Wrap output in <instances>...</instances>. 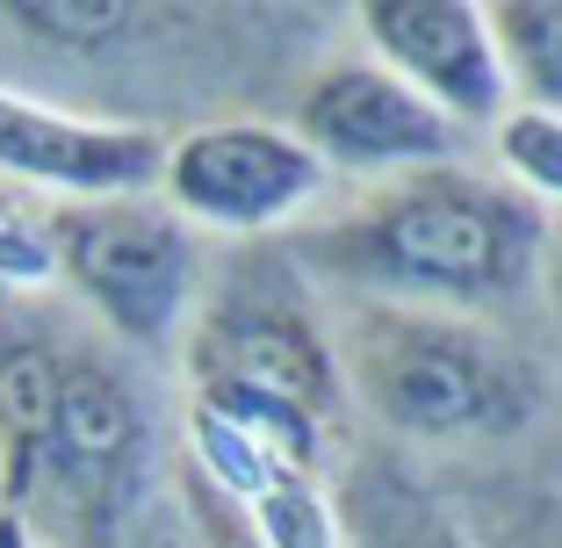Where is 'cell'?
Here are the masks:
<instances>
[{"mask_svg":"<svg viewBox=\"0 0 562 548\" xmlns=\"http://www.w3.org/2000/svg\"><path fill=\"white\" fill-rule=\"evenodd\" d=\"M541 246L548 216L497 174L454 159V167L375 181L347 210L311 216L289 260L311 282H331L339 297L432 303V311L483 317L533 289Z\"/></svg>","mask_w":562,"mask_h":548,"instance_id":"1","label":"cell"},{"mask_svg":"<svg viewBox=\"0 0 562 548\" xmlns=\"http://www.w3.org/2000/svg\"><path fill=\"white\" fill-rule=\"evenodd\" d=\"M181 368L195 412L331 477L347 390H339V361H331L325 303L311 297V275L289 253L238 246L210 260L195 317L181 333Z\"/></svg>","mask_w":562,"mask_h":548,"instance_id":"2","label":"cell"},{"mask_svg":"<svg viewBox=\"0 0 562 548\" xmlns=\"http://www.w3.org/2000/svg\"><path fill=\"white\" fill-rule=\"evenodd\" d=\"M331 361L347 412L382 433V448H497L541 418V368L491 317L432 311V303L331 297Z\"/></svg>","mask_w":562,"mask_h":548,"instance_id":"3","label":"cell"},{"mask_svg":"<svg viewBox=\"0 0 562 548\" xmlns=\"http://www.w3.org/2000/svg\"><path fill=\"white\" fill-rule=\"evenodd\" d=\"M44 216H50V275L87 303L101 333L131 354L181 347L202 275H210V253L159 202V188L50 202Z\"/></svg>","mask_w":562,"mask_h":548,"instance_id":"4","label":"cell"},{"mask_svg":"<svg viewBox=\"0 0 562 548\" xmlns=\"http://www.w3.org/2000/svg\"><path fill=\"white\" fill-rule=\"evenodd\" d=\"M159 202L181 216L188 232L232 238V246H260V238L289 232L325 202L331 174L311 159L289 123L267 116H216L159 145Z\"/></svg>","mask_w":562,"mask_h":548,"instance_id":"5","label":"cell"},{"mask_svg":"<svg viewBox=\"0 0 562 548\" xmlns=\"http://www.w3.org/2000/svg\"><path fill=\"white\" fill-rule=\"evenodd\" d=\"M145 455H151V418H145L131 368L94 339H72L44 455H36L22 505L66 513L80 527H109L131 505V491L145 483Z\"/></svg>","mask_w":562,"mask_h":548,"instance_id":"6","label":"cell"},{"mask_svg":"<svg viewBox=\"0 0 562 548\" xmlns=\"http://www.w3.org/2000/svg\"><path fill=\"white\" fill-rule=\"evenodd\" d=\"M289 131L311 145V159L325 174H368V181H397V174L454 167L469 137L432 109L426 94L397 80L390 66H375L368 51L331 58L303 80Z\"/></svg>","mask_w":562,"mask_h":548,"instance_id":"7","label":"cell"},{"mask_svg":"<svg viewBox=\"0 0 562 548\" xmlns=\"http://www.w3.org/2000/svg\"><path fill=\"white\" fill-rule=\"evenodd\" d=\"M353 30L375 66H390L412 94H426L462 137L491 131L513 109L483 0H368Z\"/></svg>","mask_w":562,"mask_h":548,"instance_id":"8","label":"cell"},{"mask_svg":"<svg viewBox=\"0 0 562 548\" xmlns=\"http://www.w3.org/2000/svg\"><path fill=\"white\" fill-rule=\"evenodd\" d=\"M0 181L36 202H94L137 195L159 181V137L137 123L72 116L58 101L0 87Z\"/></svg>","mask_w":562,"mask_h":548,"instance_id":"9","label":"cell"},{"mask_svg":"<svg viewBox=\"0 0 562 548\" xmlns=\"http://www.w3.org/2000/svg\"><path fill=\"white\" fill-rule=\"evenodd\" d=\"M339 548H476L440 483H426L397 448H347L331 469Z\"/></svg>","mask_w":562,"mask_h":548,"instance_id":"10","label":"cell"},{"mask_svg":"<svg viewBox=\"0 0 562 548\" xmlns=\"http://www.w3.org/2000/svg\"><path fill=\"white\" fill-rule=\"evenodd\" d=\"M491 36L505 58L513 109L562 116V0H505L491 8Z\"/></svg>","mask_w":562,"mask_h":548,"instance_id":"11","label":"cell"},{"mask_svg":"<svg viewBox=\"0 0 562 548\" xmlns=\"http://www.w3.org/2000/svg\"><path fill=\"white\" fill-rule=\"evenodd\" d=\"M454 513L476 548H562V491L548 483L483 477L454 499Z\"/></svg>","mask_w":562,"mask_h":548,"instance_id":"12","label":"cell"},{"mask_svg":"<svg viewBox=\"0 0 562 548\" xmlns=\"http://www.w3.org/2000/svg\"><path fill=\"white\" fill-rule=\"evenodd\" d=\"M491 152H497V181L527 195L548 224H562V116L505 109L491 123Z\"/></svg>","mask_w":562,"mask_h":548,"instance_id":"13","label":"cell"},{"mask_svg":"<svg viewBox=\"0 0 562 548\" xmlns=\"http://www.w3.org/2000/svg\"><path fill=\"white\" fill-rule=\"evenodd\" d=\"M50 202L0 181V297H44L50 275Z\"/></svg>","mask_w":562,"mask_h":548,"instance_id":"14","label":"cell"},{"mask_svg":"<svg viewBox=\"0 0 562 548\" xmlns=\"http://www.w3.org/2000/svg\"><path fill=\"white\" fill-rule=\"evenodd\" d=\"M8 22H15L22 36H36V44L101 51V44H116L123 30H137V8H101V0H22V8H8Z\"/></svg>","mask_w":562,"mask_h":548,"instance_id":"15","label":"cell"},{"mask_svg":"<svg viewBox=\"0 0 562 548\" xmlns=\"http://www.w3.org/2000/svg\"><path fill=\"white\" fill-rule=\"evenodd\" d=\"M181 513H188V541H195V548H260V541L246 534V519L216 499L210 483L188 477V469H181Z\"/></svg>","mask_w":562,"mask_h":548,"instance_id":"16","label":"cell"},{"mask_svg":"<svg viewBox=\"0 0 562 548\" xmlns=\"http://www.w3.org/2000/svg\"><path fill=\"white\" fill-rule=\"evenodd\" d=\"M533 289L548 297V317H555V339H562V224H548V246H541V275Z\"/></svg>","mask_w":562,"mask_h":548,"instance_id":"17","label":"cell"},{"mask_svg":"<svg viewBox=\"0 0 562 548\" xmlns=\"http://www.w3.org/2000/svg\"><path fill=\"white\" fill-rule=\"evenodd\" d=\"M166 548H195V541H166Z\"/></svg>","mask_w":562,"mask_h":548,"instance_id":"18","label":"cell"}]
</instances>
